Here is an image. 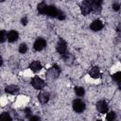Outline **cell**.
<instances>
[{"mask_svg":"<svg viewBox=\"0 0 121 121\" xmlns=\"http://www.w3.org/2000/svg\"><path fill=\"white\" fill-rule=\"evenodd\" d=\"M60 73V69L59 68L58 65L55 64V65L51 66V67L47 70V72H46V75H45L46 80H47V81H53V80H55V79L59 77Z\"/></svg>","mask_w":121,"mask_h":121,"instance_id":"6da1fadb","label":"cell"},{"mask_svg":"<svg viewBox=\"0 0 121 121\" xmlns=\"http://www.w3.org/2000/svg\"><path fill=\"white\" fill-rule=\"evenodd\" d=\"M80 11L83 15H88L91 11H92V7L91 4L89 2V0H83L80 3Z\"/></svg>","mask_w":121,"mask_h":121,"instance_id":"7a4b0ae2","label":"cell"},{"mask_svg":"<svg viewBox=\"0 0 121 121\" xmlns=\"http://www.w3.org/2000/svg\"><path fill=\"white\" fill-rule=\"evenodd\" d=\"M56 48H57V51L59 52V54L61 55V56H63L67 52V44H66V42L64 40H62V39H60L59 42H58V43H57Z\"/></svg>","mask_w":121,"mask_h":121,"instance_id":"3957f363","label":"cell"},{"mask_svg":"<svg viewBox=\"0 0 121 121\" xmlns=\"http://www.w3.org/2000/svg\"><path fill=\"white\" fill-rule=\"evenodd\" d=\"M73 109L76 112H82L85 110V103L80 99H76L73 101Z\"/></svg>","mask_w":121,"mask_h":121,"instance_id":"277c9868","label":"cell"},{"mask_svg":"<svg viewBox=\"0 0 121 121\" xmlns=\"http://www.w3.org/2000/svg\"><path fill=\"white\" fill-rule=\"evenodd\" d=\"M31 85H32L35 89L41 90V89H43V88L44 87V81H43L41 78H39V77H34V78L31 79Z\"/></svg>","mask_w":121,"mask_h":121,"instance_id":"5b68a950","label":"cell"},{"mask_svg":"<svg viewBox=\"0 0 121 121\" xmlns=\"http://www.w3.org/2000/svg\"><path fill=\"white\" fill-rule=\"evenodd\" d=\"M45 45H46L45 40L43 39V38H38V39L35 41V43H34V44H33V47H34V49H35L36 51H41V50H43V49L45 47Z\"/></svg>","mask_w":121,"mask_h":121,"instance_id":"8992f818","label":"cell"},{"mask_svg":"<svg viewBox=\"0 0 121 121\" xmlns=\"http://www.w3.org/2000/svg\"><path fill=\"white\" fill-rule=\"evenodd\" d=\"M91 7H92V10H94L95 12H100L101 10V5L103 0H89Z\"/></svg>","mask_w":121,"mask_h":121,"instance_id":"52a82bcc","label":"cell"},{"mask_svg":"<svg viewBox=\"0 0 121 121\" xmlns=\"http://www.w3.org/2000/svg\"><path fill=\"white\" fill-rule=\"evenodd\" d=\"M96 110L100 113H107L108 112V104L104 100H100L96 103Z\"/></svg>","mask_w":121,"mask_h":121,"instance_id":"ba28073f","label":"cell"},{"mask_svg":"<svg viewBox=\"0 0 121 121\" xmlns=\"http://www.w3.org/2000/svg\"><path fill=\"white\" fill-rule=\"evenodd\" d=\"M90 28L94 31H98V30L103 28V23L100 20H95L90 25Z\"/></svg>","mask_w":121,"mask_h":121,"instance_id":"9c48e42d","label":"cell"},{"mask_svg":"<svg viewBox=\"0 0 121 121\" xmlns=\"http://www.w3.org/2000/svg\"><path fill=\"white\" fill-rule=\"evenodd\" d=\"M18 38H19V34H18V32L15 31V30H10V31L7 34V39H8V41H9V43H14V42H16V41L18 40Z\"/></svg>","mask_w":121,"mask_h":121,"instance_id":"30bf717a","label":"cell"},{"mask_svg":"<svg viewBox=\"0 0 121 121\" xmlns=\"http://www.w3.org/2000/svg\"><path fill=\"white\" fill-rule=\"evenodd\" d=\"M38 99L42 104H45L49 100V94L47 92H41L38 95Z\"/></svg>","mask_w":121,"mask_h":121,"instance_id":"8fae6325","label":"cell"},{"mask_svg":"<svg viewBox=\"0 0 121 121\" xmlns=\"http://www.w3.org/2000/svg\"><path fill=\"white\" fill-rule=\"evenodd\" d=\"M29 68L31 69L32 72L37 73V72H39L43 67H42V64H41L40 61H38V60H34V61H32V62L30 63Z\"/></svg>","mask_w":121,"mask_h":121,"instance_id":"7c38bea8","label":"cell"},{"mask_svg":"<svg viewBox=\"0 0 121 121\" xmlns=\"http://www.w3.org/2000/svg\"><path fill=\"white\" fill-rule=\"evenodd\" d=\"M89 75L91 78H100V71L99 68L97 66H94L93 68H91V70L89 71Z\"/></svg>","mask_w":121,"mask_h":121,"instance_id":"4fadbf2b","label":"cell"},{"mask_svg":"<svg viewBox=\"0 0 121 121\" xmlns=\"http://www.w3.org/2000/svg\"><path fill=\"white\" fill-rule=\"evenodd\" d=\"M58 13V9L54 6H47V9L45 12V15H48L50 17H56Z\"/></svg>","mask_w":121,"mask_h":121,"instance_id":"5bb4252c","label":"cell"},{"mask_svg":"<svg viewBox=\"0 0 121 121\" xmlns=\"http://www.w3.org/2000/svg\"><path fill=\"white\" fill-rule=\"evenodd\" d=\"M62 58H63V60H64V62L66 63V64H68V65H71L73 62H74V56L71 54V53H69V52H66L63 56H61Z\"/></svg>","mask_w":121,"mask_h":121,"instance_id":"9a60e30c","label":"cell"},{"mask_svg":"<svg viewBox=\"0 0 121 121\" xmlns=\"http://www.w3.org/2000/svg\"><path fill=\"white\" fill-rule=\"evenodd\" d=\"M19 91V87L17 85H8L5 88V92L8 94H16Z\"/></svg>","mask_w":121,"mask_h":121,"instance_id":"2e32d148","label":"cell"},{"mask_svg":"<svg viewBox=\"0 0 121 121\" xmlns=\"http://www.w3.org/2000/svg\"><path fill=\"white\" fill-rule=\"evenodd\" d=\"M47 6H48V5H46V4L43 3V2L40 3V4L38 5V7H37V9H38L39 13L45 15V12H46V9H47Z\"/></svg>","mask_w":121,"mask_h":121,"instance_id":"e0dca14e","label":"cell"},{"mask_svg":"<svg viewBox=\"0 0 121 121\" xmlns=\"http://www.w3.org/2000/svg\"><path fill=\"white\" fill-rule=\"evenodd\" d=\"M75 93H76L77 95L82 96V95H84V94H85V90H84V88H82V87H76V88H75Z\"/></svg>","mask_w":121,"mask_h":121,"instance_id":"ac0fdd59","label":"cell"},{"mask_svg":"<svg viewBox=\"0 0 121 121\" xmlns=\"http://www.w3.org/2000/svg\"><path fill=\"white\" fill-rule=\"evenodd\" d=\"M112 79H113L114 81H116L117 83H119L120 80H121V73H120V72H116V73H114V74L112 76Z\"/></svg>","mask_w":121,"mask_h":121,"instance_id":"d6986e66","label":"cell"},{"mask_svg":"<svg viewBox=\"0 0 121 121\" xmlns=\"http://www.w3.org/2000/svg\"><path fill=\"white\" fill-rule=\"evenodd\" d=\"M26 51H27V46H26V43H21V44L19 45V52H20L21 54H25Z\"/></svg>","mask_w":121,"mask_h":121,"instance_id":"ffe728a7","label":"cell"},{"mask_svg":"<svg viewBox=\"0 0 121 121\" xmlns=\"http://www.w3.org/2000/svg\"><path fill=\"white\" fill-rule=\"evenodd\" d=\"M115 117H116L115 112H110L107 114L106 119H107V120H109V121H112V120H114V119H115Z\"/></svg>","mask_w":121,"mask_h":121,"instance_id":"44dd1931","label":"cell"},{"mask_svg":"<svg viewBox=\"0 0 121 121\" xmlns=\"http://www.w3.org/2000/svg\"><path fill=\"white\" fill-rule=\"evenodd\" d=\"M0 119L1 120H11V117L9 116V112H3L2 114H0Z\"/></svg>","mask_w":121,"mask_h":121,"instance_id":"7402d4cb","label":"cell"},{"mask_svg":"<svg viewBox=\"0 0 121 121\" xmlns=\"http://www.w3.org/2000/svg\"><path fill=\"white\" fill-rule=\"evenodd\" d=\"M7 38V34L4 30H0V43H4L6 41Z\"/></svg>","mask_w":121,"mask_h":121,"instance_id":"603a6c76","label":"cell"},{"mask_svg":"<svg viewBox=\"0 0 121 121\" xmlns=\"http://www.w3.org/2000/svg\"><path fill=\"white\" fill-rule=\"evenodd\" d=\"M59 20H64L65 19V14L61 11V10H58V13H57V16H56Z\"/></svg>","mask_w":121,"mask_h":121,"instance_id":"cb8c5ba5","label":"cell"},{"mask_svg":"<svg viewBox=\"0 0 121 121\" xmlns=\"http://www.w3.org/2000/svg\"><path fill=\"white\" fill-rule=\"evenodd\" d=\"M25 112H26V115L27 117H30V115H31V110H30L29 108L25 109Z\"/></svg>","mask_w":121,"mask_h":121,"instance_id":"d4e9b609","label":"cell"},{"mask_svg":"<svg viewBox=\"0 0 121 121\" xmlns=\"http://www.w3.org/2000/svg\"><path fill=\"white\" fill-rule=\"evenodd\" d=\"M119 8H120V6H119V4L118 3H113V5H112V9H114V10H118L119 9Z\"/></svg>","mask_w":121,"mask_h":121,"instance_id":"484cf974","label":"cell"},{"mask_svg":"<svg viewBox=\"0 0 121 121\" xmlns=\"http://www.w3.org/2000/svg\"><path fill=\"white\" fill-rule=\"evenodd\" d=\"M21 23H22V25L26 26V25L27 24V18H26V17H23V18L21 19Z\"/></svg>","mask_w":121,"mask_h":121,"instance_id":"4316f807","label":"cell"},{"mask_svg":"<svg viewBox=\"0 0 121 121\" xmlns=\"http://www.w3.org/2000/svg\"><path fill=\"white\" fill-rule=\"evenodd\" d=\"M29 120H30V121H34V120H40V117H39V116H32V117L30 116V117H29Z\"/></svg>","mask_w":121,"mask_h":121,"instance_id":"83f0119b","label":"cell"},{"mask_svg":"<svg viewBox=\"0 0 121 121\" xmlns=\"http://www.w3.org/2000/svg\"><path fill=\"white\" fill-rule=\"evenodd\" d=\"M2 63H3V60H2V57H1V55H0V66L2 65Z\"/></svg>","mask_w":121,"mask_h":121,"instance_id":"f1b7e54d","label":"cell"},{"mask_svg":"<svg viewBox=\"0 0 121 121\" xmlns=\"http://www.w3.org/2000/svg\"><path fill=\"white\" fill-rule=\"evenodd\" d=\"M0 1H4V0H0Z\"/></svg>","mask_w":121,"mask_h":121,"instance_id":"f546056e","label":"cell"}]
</instances>
